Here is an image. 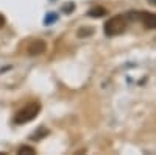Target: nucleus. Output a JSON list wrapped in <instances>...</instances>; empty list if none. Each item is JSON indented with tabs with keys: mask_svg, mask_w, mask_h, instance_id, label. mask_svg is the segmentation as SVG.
Returning a JSON list of instances; mask_svg holds the SVG:
<instances>
[{
	"mask_svg": "<svg viewBox=\"0 0 156 155\" xmlns=\"http://www.w3.org/2000/svg\"><path fill=\"white\" fill-rule=\"evenodd\" d=\"M41 111V105H39V102H30L27 103L22 110H19L14 116V122L16 124H27L30 121H33L36 116L39 114Z\"/></svg>",
	"mask_w": 156,
	"mask_h": 155,
	"instance_id": "obj_1",
	"label": "nucleus"
},
{
	"mask_svg": "<svg viewBox=\"0 0 156 155\" xmlns=\"http://www.w3.org/2000/svg\"><path fill=\"white\" fill-rule=\"evenodd\" d=\"M126 28V19L125 16L119 14V16H114L111 17L106 24H105V33L108 36H117V35H122Z\"/></svg>",
	"mask_w": 156,
	"mask_h": 155,
	"instance_id": "obj_2",
	"label": "nucleus"
},
{
	"mask_svg": "<svg viewBox=\"0 0 156 155\" xmlns=\"http://www.w3.org/2000/svg\"><path fill=\"white\" fill-rule=\"evenodd\" d=\"M47 46L42 39H34L30 46H28V54L31 57H37V55H42L44 52H45Z\"/></svg>",
	"mask_w": 156,
	"mask_h": 155,
	"instance_id": "obj_3",
	"label": "nucleus"
},
{
	"mask_svg": "<svg viewBox=\"0 0 156 155\" xmlns=\"http://www.w3.org/2000/svg\"><path fill=\"white\" fill-rule=\"evenodd\" d=\"M139 19L144 24V27L148 30L156 28V14L154 13H139Z\"/></svg>",
	"mask_w": 156,
	"mask_h": 155,
	"instance_id": "obj_4",
	"label": "nucleus"
},
{
	"mask_svg": "<svg viewBox=\"0 0 156 155\" xmlns=\"http://www.w3.org/2000/svg\"><path fill=\"white\" fill-rule=\"evenodd\" d=\"M87 16L89 17H101V16H106V8L103 6H94L87 11Z\"/></svg>",
	"mask_w": 156,
	"mask_h": 155,
	"instance_id": "obj_5",
	"label": "nucleus"
},
{
	"mask_svg": "<svg viewBox=\"0 0 156 155\" xmlns=\"http://www.w3.org/2000/svg\"><path fill=\"white\" fill-rule=\"evenodd\" d=\"M17 153H19V155H34L36 150H34V147H31V146H22V147L17 149Z\"/></svg>",
	"mask_w": 156,
	"mask_h": 155,
	"instance_id": "obj_6",
	"label": "nucleus"
},
{
	"mask_svg": "<svg viewBox=\"0 0 156 155\" xmlns=\"http://www.w3.org/2000/svg\"><path fill=\"white\" fill-rule=\"evenodd\" d=\"M45 135H48V130H47L45 127H39V128H37V133H36V135H31V138L37 139V138H42V136H45Z\"/></svg>",
	"mask_w": 156,
	"mask_h": 155,
	"instance_id": "obj_7",
	"label": "nucleus"
},
{
	"mask_svg": "<svg viewBox=\"0 0 156 155\" xmlns=\"http://www.w3.org/2000/svg\"><path fill=\"white\" fill-rule=\"evenodd\" d=\"M92 28H89V27H83L78 30V36H89V35H92Z\"/></svg>",
	"mask_w": 156,
	"mask_h": 155,
	"instance_id": "obj_8",
	"label": "nucleus"
},
{
	"mask_svg": "<svg viewBox=\"0 0 156 155\" xmlns=\"http://www.w3.org/2000/svg\"><path fill=\"white\" fill-rule=\"evenodd\" d=\"M56 19H58V16L55 14V13H50L48 17H45V19H44V24H51V22H55Z\"/></svg>",
	"mask_w": 156,
	"mask_h": 155,
	"instance_id": "obj_9",
	"label": "nucleus"
},
{
	"mask_svg": "<svg viewBox=\"0 0 156 155\" xmlns=\"http://www.w3.org/2000/svg\"><path fill=\"white\" fill-rule=\"evenodd\" d=\"M73 9H75V5H73V3H67L66 6L62 8V11H64V13H69V11H73Z\"/></svg>",
	"mask_w": 156,
	"mask_h": 155,
	"instance_id": "obj_10",
	"label": "nucleus"
},
{
	"mask_svg": "<svg viewBox=\"0 0 156 155\" xmlns=\"http://www.w3.org/2000/svg\"><path fill=\"white\" fill-rule=\"evenodd\" d=\"M5 22H6V20H5V16H3V14H0V28H2L3 25H5Z\"/></svg>",
	"mask_w": 156,
	"mask_h": 155,
	"instance_id": "obj_11",
	"label": "nucleus"
},
{
	"mask_svg": "<svg viewBox=\"0 0 156 155\" xmlns=\"http://www.w3.org/2000/svg\"><path fill=\"white\" fill-rule=\"evenodd\" d=\"M148 3L150 5H156V0H148Z\"/></svg>",
	"mask_w": 156,
	"mask_h": 155,
	"instance_id": "obj_12",
	"label": "nucleus"
}]
</instances>
